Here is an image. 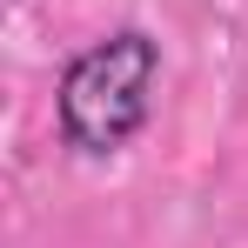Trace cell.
Segmentation results:
<instances>
[{
  "mask_svg": "<svg viewBox=\"0 0 248 248\" xmlns=\"http://www.w3.org/2000/svg\"><path fill=\"white\" fill-rule=\"evenodd\" d=\"M155 81H161V41L148 27H114L81 54H67L54 81V134L87 161L121 155L155 114Z\"/></svg>",
  "mask_w": 248,
  "mask_h": 248,
  "instance_id": "obj_1",
  "label": "cell"
}]
</instances>
